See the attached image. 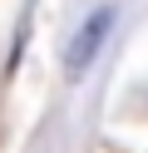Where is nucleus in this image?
Returning <instances> with one entry per match:
<instances>
[{
  "mask_svg": "<svg viewBox=\"0 0 148 153\" xmlns=\"http://www.w3.org/2000/svg\"><path fill=\"white\" fill-rule=\"evenodd\" d=\"M114 5H94L89 10V20L74 30V40H69V50H64V74L69 79H84L89 74V64L99 59V50L109 45V35H114Z\"/></svg>",
  "mask_w": 148,
  "mask_h": 153,
  "instance_id": "nucleus-1",
  "label": "nucleus"
}]
</instances>
